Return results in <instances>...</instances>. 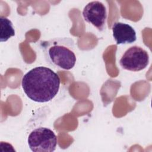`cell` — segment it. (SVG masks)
<instances>
[{
	"label": "cell",
	"mask_w": 152,
	"mask_h": 152,
	"mask_svg": "<svg viewBox=\"0 0 152 152\" xmlns=\"http://www.w3.org/2000/svg\"><path fill=\"white\" fill-rule=\"evenodd\" d=\"M42 48L46 60L55 68L69 70L75 66L77 61L75 46L72 39L55 37L43 42Z\"/></svg>",
	"instance_id": "obj_2"
},
{
	"label": "cell",
	"mask_w": 152,
	"mask_h": 152,
	"mask_svg": "<svg viewBox=\"0 0 152 152\" xmlns=\"http://www.w3.org/2000/svg\"><path fill=\"white\" fill-rule=\"evenodd\" d=\"M27 142L32 151L52 152L57 145V137L50 129L39 127L30 133Z\"/></svg>",
	"instance_id": "obj_3"
},
{
	"label": "cell",
	"mask_w": 152,
	"mask_h": 152,
	"mask_svg": "<svg viewBox=\"0 0 152 152\" xmlns=\"http://www.w3.org/2000/svg\"><path fill=\"white\" fill-rule=\"evenodd\" d=\"M1 31L0 39L1 42L7 41L11 37L15 35V30L12 22L4 17H0Z\"/></svg>",
	"instance_id": "obj_7"
},
{
	"label": "cell",
	"mask_w": 152,
	"mask_h": 152,
	"mask_svg": "<svg viewBox=\"0 0 152 152\" xmlns=\"http://www.w3.org/2000/svg\"><path fill=\"white\" fill-rule=\"evenodd\" d=\"M112 35L117 45L132 43L137 39L134 28L128 24L115 22L112 27Z\"/></svg>",
	"instance_id": "obj_6"
},
{
	"label": "cell",
	"mask_w": 152,
	"mask_h": 152,
	"mask_svg": "<svg viewBox=\"0 0 152 152\" xmlns=\"http://www.w3.org/2000/svg\"><path fill=\"white\" fill-rule=\"evenodd\" d=\"M82 14L86 21L92 24L99 31L104 30L107 18V10L102 2L97 1L88 2L84 7Z\"/></svg>",
	"instance_id": "obj_5"
},
{
	"label": "cell",
	"mask_w": 152,
	"mask_h": 152,
	"mask_svg": "<svg viewBox=\"0 0 152 152\" xmlns=\"http://www.w3.org/2000/svg\"><path fill=\"white\" fill-rule=\"evenodd\" d=\"M60 83L58 75L50 68L43 66L30 69L21 80L24 93L31 100L39 103L52 100L58 93Z\"/></svg>",
	"instance_id": "obj_1"
},
{
	"label": "cell",
	"mask_w": 152,
	"mask_h": 152,
	"mask_svg": "<svg viewBox=\"0 0 152 152\" xmlns=\"http://www.w3.org/2000/svg\"><path fill=\"white\" fill-rule=\"evenodd\" d=\"M149 63V55L140 46H133L128 48L119 60L121 66L130 71H140L145 68Z\"/></svg>",
	"instance_id": "obj_4"
}]
</instances>
